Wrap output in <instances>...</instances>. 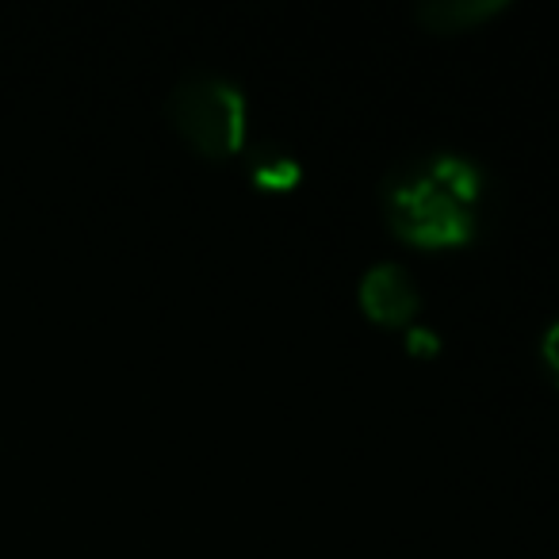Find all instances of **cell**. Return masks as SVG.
<instances>
[{
    "instance_id": "ba28073f",
    "label": "cell",
    "mask_w": 559,
    "mask_h": 559,
    "mask_svg": "<svg viewBox=\"0 0 559 559\" xmlns=\"http://www.w3.org/2000/svg\"><path fill=\"white\" fill-rule=\"evenodd\" d=\"M540 349H544V360H548V368L559 376V319L551 322L548 330H544V342H540Z\"/></svg>"
},
{
    "instance_id": "277c9868",
    "label": "cell",
    "mask_w": 559,
    "mask_h": 559,
    "mask_svg": "<svg viewBox=\"0 0 559 559\" xmlns=\"http://www.w3.org/2000/svg\"><path fill=\"white\" fill-rule=\"evenodd\" d=\"M246 169H249V177H253V185L272 188V192L296 188L299 177H304V162H299V157L276 139L249 142L246 146Z\"/></svg>"
},
{
    "instance_id": "6da1fadb",
    "label": "cell",
    "mask_w": 559,
    "mask_h": 559,
    "mask_svg": "<svg viewBox=\"0 0 559 559\" xmlns=\"http://www.w3.org/2000/svg\"><path fill=\"white\" fill-rule=\"evenodd\" d=\"M383 203L388 218L403 238L421 246H456L475 234V215L467 203H460L421 157L403 162L383 180Z\"/></svg>"
},
{
    "instance_id": "5b68a950",
    "label": "cell",
    "mask_w": 559,
    "mask_h": 559,
    "mask_svg": "<svg viewBox=\"0 0 559 559\" xmlns=\"http://www.w3.org/2000/svg\"><path fill=\"white\" fill-rule=\"evenodd\" d=\"M498 9H506V0H421L414 12L433 32H464V27L495 16Z\"/></svg>"
},
{
    "instance_id": "8992f818",
    "label": "cell",
    "mask_w": 559,
    "mask_h": 559,
    "mask_svg": "<svg viewBox=\"0 0 559 559\" xmlns=\"http://www.w3.org/2000/svg\"><path fill=\"white\" fill-rule=\"evenodd\" d=\"M421 162H426V169L433 173V177L441 180V185L449 188L460 203H467V207H472V203L479 200L483 169L467 154H456V150H437V154L421 157Z\"/></svg>"
},
{
    "instance_id": "7a4b0ae2",
    "label": "cell",
    "mask_w": 559,
    "mask_h": 559,
    "mask_svg": "<svg viewBox=\"0 0 559 559\" xmlns=\"http://www.w3.org/2000/svg\"><path fill=\"white\" fill-rule=\"evenodd\" d=\"M169 111L188 142H195L203 154L223 157L246 146V93L223 73H185L169 93Z\"/></svg>"
},
{
    "instance_id": "3957f363",
    "label": "cell",
    "mask_w": 559,
    "mask_h": 559,
    "mask_svg": "<svg viewBox=\"0 0 559 559\" xmlns=\"http://www.w3.org/2000/svg\"><path fill=\"white\" fill-rule=\"evenodd\" d=\"M360 304H365V311L372 314L376 322L411 326L421 296H418V284H414L411 272H406L403 264L380 261L365 272V280H360Z\"/></svg>"
},
{
    "instance_id": "52a82bcc",
    "label": "cell",
    "mask_w": 559,
    "mask_h": 559,
    "mask_svg": "<svg viewBox=\"0 0 559 559\" xmlns=\"http://www.w3.org/2000/svg\"><path fill=\"white\" fill-rule=\"evenodd\" d=\"M406 349H411V353H437V349H441V337H437L433 326L411 322V326H406Z\"/></svg>"
}]
</instances>
